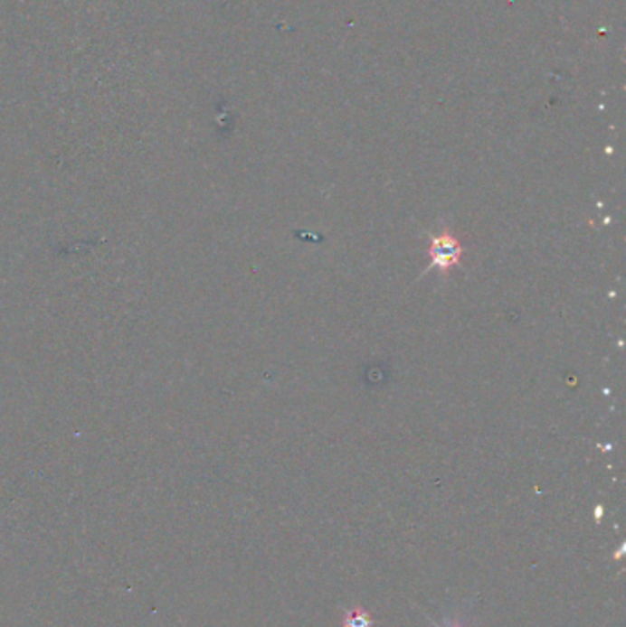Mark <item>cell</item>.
<instances>
[{
	"label": "cell",
	"instance_id": "3",
	"mask_svg": "<svg viewBox=\"0 0 626 627\" xmlns=\"http://www.w3.org/2000/svg\"><path fill=\"white\" fill-rule=\"evenodd\" d=\"M426 618L430 620V623H432L433 627H465V623H463L461 616H454V618L447 616V618H445V623H440V622H435V620H432V618H430L428 614H426Z\"/></svg>",
	"mask_w": 626,
	"mask_h": 627
},
{
	"label": "cell",
	"instance_id": "1",
	"mask_svg": "<svg viewBox=\"0 0 626 627\" xmlns=\"http://www.w3.org/2000/svg\"><path fill=\"white\" fill-rule=\"evenodd\" d=\"M461 254L463 248L454 235H451L449 231L437 235L432 239L428 248V256L432 259L430 268H440V272L447 274L451 268L461 263Z\"/></svg>",
	"mask_w": 626,
	"mask_h": 627
},
{
	"label": "cell",
	"instance_id": "2",
	"mask_svg": "<svg viewBox=\"0 0 626 627\" xmlns=\"http://www.w3.org/2000/svg\"><path fill=\"white\" fill-rule=\"evenodd\" d=\"M342 627H375V620L367 609L362 605H355L353 609L344 611Z\"/></svg>",
	"mask_w": 626,
	"mask_h": 627
}]
</instances>
